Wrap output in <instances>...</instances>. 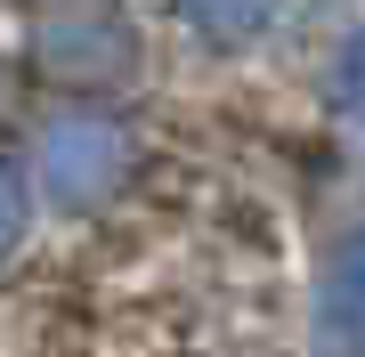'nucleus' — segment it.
<instances>
[{
    "mask_svg": "<svg viewBox=\"0 0 365 357\" xmlns=\"http://www.w3.org/2000/svg\"><path fill=\"white\" fill-rule=\"evenodd\" d=\"M33 236H41V203H33L25 155H16V138H0V276L33 252Z\"/></svg>",
    "mask_w": 365,
    "mask_h": 357,
    "instance_id": "obj_5",
    "label": "nucleus"
},
{
    "mask_svg": "<svg viewBox=\"0 0 365 357\" xmlns=\"http://www.w3.org/2000/svg\"><path fill=\"white\" fill-rule=\"evenodd\" d=\"M16 90H25V73H16V49H0V138H9V122H16Z\"/></svg>",
    "mask_w": 365,
    "mask_h": 357,
    "instance_id": "obj_6",
    "label": "nucleus"
},
{
    "mask_svg": "<svg viewBox=\"0 0 365 357\" xmlns=\"http://www.w3.org/2000/svg\"><path fill=\"white\" fill-rule=\"evenodd\" d=\"M309 357H365V212L341 227L309 284Z\"/></svg>",
    "mask_w": 365,
    "mask_h": 357,
    "instance_id": "obj_4",
    "label": "nucleus"
},
{
    "mask_svg": "<svg viewBox=\"0 0 365 357\" xmlns=\"http://www.w3.org/2000/svg\"><path fill=\"white\" fill-rule=\"evenodd\" d=\"M155 16L179 49L211 57V66H235V57H260L292 33V0H155Z\"/></svg>",
    "mask_w": 365,
    "mask_h": 357,
    "instance_id": "obj_3",
    "label": "nucleus"
},
{
    "mask_svg": "<svg viewBox=\"0 0 365 357\" xmlns=\"http://www.w3.org/2000/svg\"><path fill=\"white\" fill-rule=\"evenodd\" d=\"M163 66V33L138 0H25L16 73L49 98H138Z\"/></svg>",
    "mask_w": 365,
    "mask_h": 357,
    "instance_id": "obj_2",
    "label": "nucleus"
},
{
    "mask_svg": "<svg viewBox=\"0 0 365 357\" xmlns=\"http://www.w3.org/2000/svg\"><path fill=\"white\" fill-rule=\"evenodd\" d=\"M33 203L57 219H114L122 203L146 195L163 146L138 98H41L33 122H16Z\"/></svg>",
    "mask_w": 365,
    "mask_h": 357,
    "instance_id": "obj_1",
    "label": "nucleus"
}]
</instances>
